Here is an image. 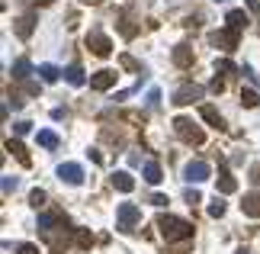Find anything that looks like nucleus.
Returning <instances> with one entry per match:
<instances>
[{"mask_svg": "<svg viewBox=\"0 0 260 254\" xmlns=\"http://www.w3.org/2000/svg\"><path fill=\"white\" fill-rule=\"evenodd\" d=\"M84 3H100V0H84Z\"/></svg>", "mask_w": 260, "mask_h": 254, "instance_id": "obj_39", "label": "nucleus"}, {"mask_svg": "<svg viewBox=\"0 0 260 254\" xmlns=\"http://www.w3.org/2000/svg\"><path fill=\"white\" fill-rule=\"evenodd\" d=\"M251 180H254V184H260V170H251Z\"/></svg>", "mask_w": 260, "mask_h": 254, "instance_id": "obj_38", "label": "nucleus"}, {"mask_svg": "<svg viewBox=\"0 0 260 254\" xmlns=\"http://www.w3.org/2000/svg\"><path fill=\"white\" fill-rule=\"evenodd\" d=\"M215 3H225V0H215Z\"/></svg>", "mask_w": 260, "mask_h": 254, "instance_id": "obj_41", "label": "nucleus"}, {"mask_svg": "<svg viewBox=\"0 0 260 254\" xmlns=\"http://www.w3.org/2000/svg\"><path fill=\"white\" fill-rule=\"evenodd\" d=\"M29 203H32L36 209H39V206H45V190H32V193H29Z\"/></svg>", "mask_w": 260, "mask_h": 254, "instance_id": "obj_27", "label": "nucleus"}, {"mask_svg": "<svg viewBox=\"0 0 260 254\" xmlns=\"http://www.w3.org/2000/svg\"><path fill=\"white\" fill-rule=\"evenodd\" d=\"M58 222H64V212H42L39 216V229L42 232H52Z\"/></svg>", "mask_w": 260, "mask_h": 254, "instance_id": "obj_16", "label": "nucleus"}, {"mask_svg": "<svg viewBox=\"0 0 260 254\" xmlns=\"http://www.w3.org/2000/svg\"><path fill=\"white\" fill-rule=\"evenodd\" d=\"M158 229L167 241H186L193 238V225L186 219H177V216H161L158 219Z\"/></svg>", "mask_w": 260, "mask_h": 254, "instance_id": "obj_1", "label": "nucleus"}, {"mask_svg": "<svg viewBox=\"0 0 260 254\" xmlns=\"http://www.w3.org/2000/svg\"><path fill=\"white\" fill-rule=\"evenodd\" d=\"M10 74H13L16 81H26V77L32 74V64H29V58H16V62H13V68H10Z\"/></svg>", "mask_w": 260, "mask_h": 254, "instance_id": "obj_17", "label": "nucleus"}, {"mask_svg": "<svg viewBox=\"0 0 260 254\" xmlns=\"http://www.w3.org/2000/svg\"><path fill=\"white\" fill-rule=\"evenodd\" d=\"M87 48H90L97 58H106V55L113 52V42H109L103 32H90V36H87Z\"/></svg>", "mask_w": 260, "mask_h": 254, "instance_id": "obj_5", "label": "nucleus"}, {"mask_svg": "<svg viewBox=\"0 0 260 254\" xmlns=\"http://www.w3.org/2000/svg\"><path fill=\"white\" fill-rule=\"evenodd\" d=\"M26 3H36V7H48L52 0H26Z\"/></svg>", "mask_w": 260, "mask_h": 254, "instance_id": "obj_37", "label": "nucleus"}, {"mask_svg": "<svg viewBox=\"0 0 260 254\" xmlns=\"http://www.w3.org/2000/svg\"><path fill=\"white\" fill-rule=\"evenodd\" d=\"M183 174H186V180H190V184H202V180L212 177V168H209L206 161H190Z\"/></svg>", "mask_w": 260, "mask_h": 254, "instance_id": "obj_6", "label": "nucleus"}, {"mask_svg": "<svg viewBox=\"0 0 260 254\" xmlns=\"http://www.w3.org/2000/svg\"><path fill=\"white\" fill-rule=\"evenodd\" d=\"M64 77H68V84H74V87H80V84L87 81V77H84V71L77 68V64H71V68L64 71Z\"/></svg>", "mask_w": 260, "mask_h": 254, "instance_id": "obj_21", "label": "nucleus"}, {"mask_svg": "<svg viewBox=\"0 0 260 254\" xmlns=\"http://www.w3.org/2000/svg\"><path fill=\"white\" fill-rule=\"evenodd\" d=\"M215 71H222V74H231V71H235V62H228V58H219V62H215Z\"/></svg>", "mask_w": 260, "mask_h": 254, "instance_id": "obj_28", "label": "nucleus"}, {"mask_svg": "<svg viewBox=\"0 0 260 254\" xmlns=\"http://www.w3.org/2000/svg\"><path fill=\"white\" fill-rule=\"evenodd\" d=\"M241 103H244L247 109H254V106H257V103H260V97H257V93H254V90H241Z\"/></svg>", "mask_w": 260, "mask_h": 254, "instance_id": "obj_25", "label": "nucleus"}, {"mask_svg": "<svg viewBox=\"0 0 260 254\" xmlns=\"http://www.w3.org/2000/svg\"><path fill=\"white\" fill-rule=\"evenodd\" d=\"M238 254H247V251H244V248H241V251H238Z\"/></svg>", "mask_w": 260, "mask_h": 254, "instance_id": "obj_40", "label": "nucleus"}, {"mask_svg": "<svg viewBox=\"0 0 260 254\" xmlns=\"http://www.w3.org/2000/svg\"><path fill=\"white\" fill-rule=\"evenodd\" d=\"M196 100H202V87H199V84H183L180 90L174 93L177 106H190V103H196Z\"/></svg>", "mask_w": 260, "mask_h": 254, "instance_id": "obj_4", "label": "nucleus"}, {"mask_svg": "<svg viewBox=\"0 0 260 254\" xmlns=\"http://www.w3.org/2000/svg\"><path fill=\"white\" fill-rule=\"evenodd\" d=\"M39 145H42V148H58V135L48 132V129H42V132H39Z\"/></svg>", "mask_w": 260, "mask_h": 254, "instance_id": "obj_22", "label": "nucleus"}, {"mask_svg": "<svg viewBox=\"0 0 260 254\" xmlns=\"http://www.w3.org/2000/svg\"><path fill=\"white\" fill-rule=\"evenodd\" d=\"M20 254H39L36 245H20Z\"/></svg>", "mask_w": 260, "mask_h": 254, "instance_id": "obj_33", "label": "nucleus"}, {"mask_svg": "<svg viewBox=\"0 0 260 254\" xmlns=\"http://www.w3.org/2000/svg\"><path fill=\"white\" fill-rule=\"evenodd\" d=\"M58 177L64 180V184H71V187H77L80 184V180H84V168H80V164H61V168H58Z\"/></svg>", "mask_w": 260, "mask_h": 254, "instance_id": "obj_9", "label": "nucleus"}, {"mask_svg": "<svg viewBox=\"0 0 260 254\" xmlns=\"http://www.w3.org/2000/svg\"><path fill=\"white\" fill-rule=\"evenodd\" d=\"M199 116H202V119L212 126V129H225V126H222V116H219V109L209 106V103H206V106H199Z\"/></svg>", "mask_w": 260, "mask_h": 254, "instance_id": "obj_15", "label": "nucleus"}, {"mask_svg": "<svg viewBox=\"0 0 260 254\" xmlns=\"http://www.w3.org/2000/svg\"><path fill=\"white\" fill-rule=\"evenodd\" d=\"M93 245V232L90 229H77V248H90Z\"/></svg>", "mask_w": 260, "mask_h": 254, "instance_id": "obj_24", "label": "nucleus"}, {"mask_svg": "<svg viewBox=\"0 0 260 254\" xmlns=\"http://www.w3.org/2000/svg\"><path fill=\"white\" fill-rule=\"evenodd\" d=\"M174 132L183 142H190V145H202V142H206V132L199 129L193 119H183V116H177V119H174Z\"/></svg>", "mask_w": 260, "mask_h": 254, "instance_id": "obj_2", "label": "nucleus"}, {"mask_svg": "<svg viewBox=\"0 0 260 254\" xmlns=\"http://www.w3.org/2000/svg\"><path fill=\"white\" fill-rule=\"evenodd\" d=\"M174 64L177 68H190L193 64V48L190 45H177L174 48Z\"/></svg>", "mask_w": 260, "mask_h": 254, "instance_id": "obj_13", "label": "nucleus"}, {"mask_svg": "<svg viewBox=\"0 0 260 254\" xmlns=\"http://www.w3.org/2000/svg\"><path fill=\"white\" fill-rule=\"evenodd\" d=\"M235 190H238V180L222 168V170H219V193H222V196H228V193H235Z\"/></svg>", "mask_w": 260, "mask_h": 254, "instance_id": "obj_14", "label": "nucleus"}, {"mask_svg": "<svg viewBox=\"0 0 260 254\" xmlns=\"http://www.w3.org/2000/svg\"><path fill=\"white\" fill-rule=\"evenodd\" d=\"M186 203H190V206H193V203H202V196H199L196 190H186Z\"/></svg>", "mask_w": 260, "mask_h": 254, "instance_id": "obj_31", "label": "nucleus"}, {"mask_svg": "<svg viewBox=\"0 0 260 254\" xmlns=\"http://www.w3.org/2000/svg\"><path fill=\"white\" fill-rule=\"evenodd\" d=\"M119 62H122V68H129V71H141V64H138L135 58H132V55H122Z\"/></svg>", "mask_w": 260, "mask_h": 254, "instance_id": "obj_29", "label": "nucleus"}, {"mask_svg": "<svg viewBox=\"0 0 260 254\" xmlns=\"http://www.w3.org/2000/svg\"><path fill=\"white\" fill-rule=\"evenodd\" d=\"M241 209H244V216L260 219V193H257V190H254V193H247V196H244V203H241Z\"/></svg>", "mask_w": 260, "mask_h": 254, "instance_id": "obj_12", "label": "nucleus"}, {"mask_svg": "<svg viewBox=\"0 0 260 254\" xmlns=\"http://www.w3.org/2000/svg\"><path fill=\"white\" fill-rule=\"evenodd\" d=\"M145 180H148V184H161V180H164L161 168H158L154 161H148V164H145Z\"/></svg>", "mask_w": 260, "mask_h": 254, "instance_id": "obj_20", "label": "nucleus"}, {"mask_svg": "<svg viewBox=\"0 0 260 254\" xmlns=\"http://www.w3.org/2000/svg\"><path fill=\"white\" fill-rule=\"evenodd\" d=\"M3 148H7V151L10 154H16V158H20V161H23L26 164V168H29V154H26V148H23V142H20V139H7V145H3Z\"/></svg>", "mask_w": 260, "mask_h": 254, "instance_id": "obj_18", "label": "nucleus"}, {"mask_svg": "<svg viewBox=\"0 0 260 254\" xmlns=\"http://www.w3.org/2000/svg\"><path fill=\"white\" fill-rule=\"evenodd\" d=\"M138 219H141V209H138L135 203H122V206H119V219H116V229H119V232H132Z\"/></svg>", "mask_w": 260, "mask_h": 254, "instance_id": "obj_3", "label": "nucleus"}, {"mask_svg": "<svg viewBox=\"0 0 260 254\" xmlns=\"http://www.w3.org/2000/svg\"><path fill=\"white\" fill-rule=\"evenodd\" d=\"M209 42H212V45H222L225 52H231V48H238V29H225V32H212V36H209Z\"/></svg>", "mask_w": 260, "mask_h": 254, "instance_id": "obj_8", "label": "nucleus"}, {"mask_svg": "<svg viewBox=\"0 0 260 254\" xmlns=\"http://www.w3.org/2000/svg\"><path fill=\"white\" fill-rule=\"evenodd\" d=\"M212 90H215V93L225 90V81H222V77H215V81H212Z\"/></svg>", "mask_w": 260, "mask_h": 254, "instance_id": "obj_34", "label": "nucleus"}, {"mask_svg": "<svg viewBox=\"0 0 260 254\" xmlns=\"http://www.w3.org/2000/svg\"><path fill=\"white\" fill-rule=\"evenodd\" d=\"M225 20H228V26H231V29H238V32H241L247 23H251L244 10H228V16H225Z\"/></svg>", "mask_w": 260, "mask_h": 254, "instance_id": "obj_19", "label": "nucleus"}, {"mask_svg": "<svg viewBox=\"0 0 260 254\" xmlns=\"http://www.w3.org/2000/svg\"><path fill=\"white\" fill-rule=\"evenodd\" d=\"M39 74H42V81H45V84H55V81H58V68H55V64H42V68H39Z\"/></svg>", "mask_w": 260, "mask_h": 254, "instance_id": "obj_23", "label": "nucleus"}, {"mask_svg": "<svg viewBox=\"0 0 260 254\" xmlns=\"http://www.w3.org/2000/svg\"><path fill=\"white\" fill-rule=\"evenodd\" d=\"M209 216H212V219H222V216H225V203L219 200V196H215V203L209 206Z\"/></svg>", "mask_w": 260, "mask_h": 254, "instance_id": "obj_26", "label": "nucleus"}, {"mask_svg": "<svg viewBox=\"0 0 260 254\" xmlns=\"http://www.w3.org/2000/svg\"><path fill=\"white\" fill-rule=\"evenodd\" d=\"M113 187L119 193H132V190H135V180H132L129 170H116V174H113Z\"/></svg>", "mask_w": 260, "mask_h": 254, "instance_id": "obj_11", "label": "nucleus"}, {"mask_svg": "<svg viewBox=\"0 0 260 254\" xmlns=\"http://www.w3.org/2000/svg\"><path fill=\"white\" fill-rule=\"evenodd\" d=\"M116 81H119V74L109 71V68H103V71H97V74L90 77V87L93 90H109V87H116Z\"/></svg>", "mask_w": 260, "mask_h": 254, "instance_id": "obj_7", "label": "nucleus"}, {"mask_svg": "<svg viewBox=\"0 0 260 254\" xmlns=\"http://www.w3.org/2000/svg\"><path fill=\"white\" fill-rule=\"evenodd\" d=\"M13 32L20 39H29L32 32H36V13H26V16H20V20H13Z\"/></svg>", "mask_w": 260, "mask_h": 254, "instance_id": "obj_10", "label": "nucleus"}, {"mask_svg": "<svg viewBox=\"0 0 260 254\" xmlns=\"http://www.w3.org/2000/svg\"><path fill=\"white\" fill-rule=\"evenodd\" d=\"M32 123H16V135H23V132H29Z\"/></svg>", "mask_w": 260, "mask_h": 254, "instance_id": "obj_36", "label": "nucleus"}, {"mask_svg": "<svg viewBox=\"0 0 260 254\" xmlns=\"http://www.w3.org/2000/svg\"><path fill=\"white\" fill-rule=\"evenodd\" d=\"M158 100H161V90H151V93H148V103H151V106H154Z\"/></svg>", "mask_w": 260, "mask_h": 254, "instance_id": "obj_35", "label": "nucleus"}, {"mask_svg": "<svg viewBox=\"0 0 260 254\" xmlns=\"http://www.w3.org/2000/svg\"><path fill=\"white\" fill-rule=\"evenodd\" d=\"M16 184H20L16 177H3V196H10V193L16 190Z\"/></svg>", "mask_w": 260, "mask_h": 254, "instance_id": "obj_30", "label": "nucleus"}, {"mask_svg": "<svg viewBox=\"0 0 260 254\" xmlns=\"http://www.w3.org/2000/svg\"><path fill=\"white\" fill-rule=\"evenodd\" d=\"M151 203H154V206H167V196H161V193H154V196H151Z\"/></svg>", "mask_w": 260, "mask_h": 254, "instance_id": "obj_32", "label": "nucleus"}]
</instances>
